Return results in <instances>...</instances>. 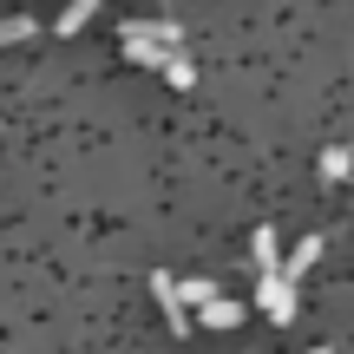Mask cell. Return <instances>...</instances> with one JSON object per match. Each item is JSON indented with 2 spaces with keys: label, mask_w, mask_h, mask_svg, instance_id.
Instances as JSON below:
<instances>
[{
  "label": "cell",
  "mask_w": 354,
  "mask_h": 354,
  "mask_svg": "<svg viewBox=\"0 0 354 354\" xmlns=\"http://www.w3.org/2000/svg\"><path fill=\"white\" fill-rule=\"evenodd\" d=\"M256 308H263L276 328H289V322H295V282H289V276H263V289H256Z\"/></svg>",
  "instance_id": "1"
},
{
  "label": "cell",
  "mask_w": 354,
  "mask_h": 354,
  "mask_svg": "<svg viewBox=\"0 0 354 354\" xmlns=\"http://www.w3.org/2000/svg\"><path fill=\"white\" fill-rule=\"evenodd\" d=\"M125 59H138V66H158V73H165V66L177 59L171 46H158V39H145V33H125Z\"/></svg>",
  "instance_id": "2"
},
{
  "label": "cell",
  "mask_w": 354,
  "mask_h": 354,
  "mask_svg": "<svg viewBox=\"0 0 354 354\" xmlns=\"http://www.w3.org/2000/svg\"><path fill=\"white\" fill-rule=\"evenodd\" d=\"M151 289H158V302H165V315H171V335H184L190 315H184V302H177V282L171 276H151Z\"/></svg>",
  "instance_id": "3"
},
{
  "label": "cell",
  "mask_w": 354,
  "mask_h": 354,
  "mask_svg": "<svg viewBox=\"0 0 354 354\" xmlns=\"http://www.w3.org/2000/svg\"><path fill=\"white\" fill-rule=\"evenodd\" d=\"M197 322H203V328H236V322H243V308L230 302V295H216L210 308H197Z\"/></svg>",
  "instance_id": "4"
},
{
  "label": "cell",
  "mask_w": 354,
  "mask_h": 354,
  "mask_svg": "<svg viewBox=\"0 0 354 354\" xmlns=\"http://www.w3.org/2000/svg\"><path fill=\"white\" fill-rule=\"evenodd\" d=\"M315 256H322V236H302V243H295V256H282V276H302V269H315Z\"/></svg>",
  "instance_id": "5"
},
{
  "label": "cell",
  "mask_w": 354,
  "mask_h": 354,
  "mask_svg": "<svg viewBox=\"0 0 354 354\" xmlns=\"http://www.w3.org/2000/svg\"><path fill=\"white\" fill-rule=\"evenodd\" d=\"M250 250H256V269H263V276H282V263H276V230H256Z\"/></svg>",
  "instance_id": "6"
},
{
  "label": "cell",
  "mask_w": 354,
  "mask_h": 354,
  "mask_svg": "<svg viewBox=\"0 0 354 354\" xmlns=\"http://www.w3.org/2000/svg\"><path fill=\"white\" fill-rule=\"evenodd\" d=\"M99 7H105V0H73V7L59 13V33H66V39H73V33H86V20H92Z\"/></svg>",
  "instance_id": "7"
},
{
  "label": "cell",
  "mask_w": 354,
  "mask_h": 354,
  "mask_svg": "<svg viewBox=\"0 0 354 354\" xmlns=\"http://www.w3.org/2000/svg\"><path fill=\"white\" fill-rule=\"evenodd\" d=\"M177 302H184V308H210V302H216V289L190 276V282H177Z\"/></svg>",
  "instance_id": "8"
},
{
  "label": "cell",
  "mask_w": 354,
  "mask_h": 354,
  "mask_svg": "<svg viewBox=\"0 0 354 354\" xmlns=\"http://www.w3.org/2000/svg\"><path fill=\"white\" fill-rule=\"evenodd\" d=\"M348 165H354L348 151H322V184H342V177H348Z\"/></svg>",
  "instance_id": "9"
},
{
  "label": "cell",
  "mask_w": 354,
  "mask_h": 354,
  "mask_svg": "<svg viewBox=\"0 0 354 354\" xmlns=\"http://www.w3.org/2000/svg\"><path fill=\"white\" fill-rule=\"evenodd\" d=\"M165 79H171V86H177V92H184V86H190V79H197V66H190V59H184V53H177V59L165 66Z\"/></svg>",
  "instance_id": "10"
},
{
  "label": "cell",
  "mask_w": 354,
  "mask_h": 354,
  "mask_svg": "<svg viewBox=\"0 0 354 354\" xmlns=\"http://www.w3.org/2000/svg\"><path fill=\"white\" fill-rule=\"evenodd\" d=\"M33 33V20H26V13H13V20H0V46H7V39H26Z\"/></svg>",
  "instance_id": "11"
},
{
  "label": "cell",
  "mask_w": 354,
  "mask_h": 354,
  "mask_svg": "<svg viewBox=\"0 0 354 354\" xmlns=\"http://www.w3.org/2000/svg\"><path fill=\"white\" fill-rule=\"evenodd\" d=\"M315 354H328V348H315Z\"/></svg>",
  "instance_id": "12"
}]
</instances>
